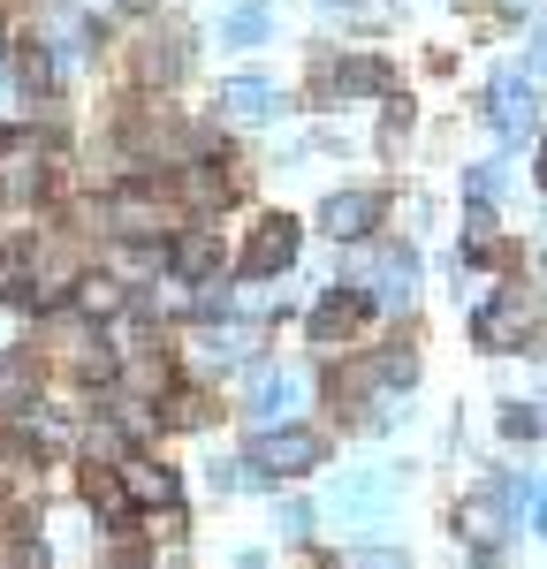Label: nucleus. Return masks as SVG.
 Masks as SVG:
<instances>
[{
    "label": "nucleus",
    "instance_id": "nucleus-17",
    "mask_svg": "<svg viewBox=\"0 0 547 569\" xmlns=\"http://www.w3.org/2000/svg\"><path fill=\"white\" fill-rule=\"evenodd\" d=\"M335 91H380V61H342Z\"/></svg>",
    "mask_w": 547,
    "mask_h": 569
},
{
    "label": "nucleus",
    "instance_id": "nucleus-26",
    "mask_svg": "<svg viewBox=\"0 0 547 569\" xmlns=\"http://www.w3.org/2000/svg\"><path fill=\"white\" fill-rule=\"evenodd\" d=\"M335 8H350V0H335Z\"/></svg>",
    "mask_w": 547,
    "mask_h": 569
},
{
    "label": "nucleus",
    "instance_id": "nucleus-4",
    "mask_svg": "<svg viewBox=\"0 0 547 569\" xmlns=\"http://www.w3.org/2000/svg\"><path fill=\"white\" fill-rule=\"evenodd\" d=\"M312 402V372H267L259 395H251V418H259V433H267V418H289V410H305Z\"/></svg>",
    "mask_w": 547,
    "mask_h": 569
},
{
    "label": "nucleus",
    "instance_id": "nucleus-5",
    "mask_svg": "<svg viewBox=\"0 0 547 569\" xmlns=\"http://www.w3.org/2000/svg\"><path fill=\"white\" fill-rule=\"evenodd\" d=\"M372 220H380V198H372V190H335V198L319 206V228L342 236V243H358Z\"/></svg>",
    "mask_w": 547,
    "mask_h": 569
},
{
    "label": "nucleus",
    "instance_id": "nucleus-16",
    "mask_svg": "<svg viewBox=\"0 0 547 569\" xmlns=\"http://www.w3.org/2000/svg\"><path fill=\"white\" fill-rule=\"evenodd\" d=\"M213 365H243V350H251V327H213Z\"/></svg>",
    "mask_w": 547,
    "mask_h": 569
},
{
    "label": "nucleus",
    "instance_id": "nucleus-7",
    "mask_svg": "<svg viewBox=\"0 0 547 569\" xmlns=\"http://www.w3.org/2000/svg\"><path fill=\"white\" fill-rule=\"evenodd\" d=\"M168 259H176L182 281H213V273H221V236H213V228H182Z\"/></svg>",
    "mask_w": 547,
    "mask_h": 569
},
{
    "label": "nucleus",
    "instance_id": "nucleus-11",
    "mask_svg": "<svg viewBox=\"0 0 547 569\" xmlns=\"http://www.w3.org/2000/svg\"><path fill=\"white\" fill-rule=\"evenodd\" d=\"M84 501L107 517V525H122V517H130V486H122V471H84Z\"/></svg>",
    "mask_w": 547,
    "mask_h": 569
},
{
    "label": "nucleus",
    "instance_id": "nucleus-3",
    "mask_svg": "<svg viewBox=\"0 0 547 569\" xmlns=\"http://www.w3.org/2000/svg\"><path fill=\"white\" fill-rule=\"evenodd\" d=\"M501 509H525V479H495L479 501H464V531H471V547H495Z\"/></svg>",
    "mask_w": 547,
    "mask_h": 569
},
{
    "label": "nucleus",
    "instance_id": "nucleus-6",
    "mask_svg": "<svg viewBox=\"0 0 547 569\" xmlns=\"http://www.w3.org/2000/svg\"><path fill=\"white\" fill-rule=\"evenodd\" d=\"M365 311H372V297H350V289H335V297L312 311V342H327V350H335V342H350Z\"/></svg>",
    "mask_w": 547,
    "mask_h": 569
},
{
    "label": "nucleus",
    "instance_id": "nucleus-2",
    "mask_svg": "<svg viewBox=\"0 0 547 569\" xmlns=\"http://www.w3.org/2000/svg\"><path fill=\"white\" fill-rule=\"evenodd\" d=\"M297 259V220H281V213H267L259 220V236L243 243V273L259 281V273H281V266Z\"/></svg>",
    "mask_w": 547,
    "mask_h": 569
},
{
    "label": "nucleus",
    "instance_id": "nucleus-25",
    "mask_svg": "<svg viewBox=\"0 0 547 569\" xmlns=\"http://www.w3.org/2000/svg\"><path fill=\"white\" fill-rule=\"evenodd\" d=\"M540 531H547V493H540Z\"/></svg>",
    "mask_w": 547,
    "mask_h": 569
},
{
    "label": "nucleus",
    "instance_id": "nucleus-9",
    "mask_svg": "<svg viewBox=\"0 0 547 569\" xmlns=\"http://www.w3.org/2000/svg\"><path fill=\"white\" fill-rule=\"evenodd\" d=\"M410 297H418V259H410V251H388V259H380V273H372V305L404 311Z\"/></svg>",
    "mask_w": 547,
    "mask_h": 569
},
{
    "label": "nucleus",
    "instance_id": "nucleus-12",
    "mask_svg": "<svg viewBox=\"0 0 547 569\" xmlns=\"http://www.w3.org/2000/svg\"><path fill=\"white\" fill-rule=\"evenodd\" d=\"M495 130H509V137L533 130V91L517 84V77H501V84H495Z\"/></svg>",
    "mask_w": 547,
    "mask_h": 569
},
{
    "label": "nucleus",
    "instance_id": "nucleus-21",
    "mask_svg": "<svg viewBox=\"0 0 547 569\" xmlns=\"http://www.w3.org/2000/svg\"><path fill=\"white\" fill-rule=\"evenodd\" d=\"M168 418L176 426H198V395H168Z\"/></svg>",
    "mask_w": 547,
    "mask_h": 569
},
{
    "label": "nucleus",
    "instance_id": "nucleus-13",
    "mask_svg": "<svg viewBox=\"0 0 547 569\" xmlns=\"http://www.w3.org/2000/svg\"><path fill=\"white\" fill-rule=\"evenodd\" d=\"M267 31H274L267 0H236V8H228V46H259Z\"/></svg>",
    "mask_w": 547,
    "mask_h": 569
},
{
    "label": "nucleus",
    "instance_id": "nucleus-8",
    "mask_svg": "<svg viewBox=\"0 0 547 569\" xmlns=\"http://www.w3.org/2000/svg\"><path fill=\"white\" fill-rule=\"evenodd\" d=\"M221 107H228V114H243V122H274V114H281V91H274L267 77H228Z\"/></svg>",
    "mask_w": 547,
    "mask_h": 569
},
{
    "label": "nucleus",
    "instance_id": "nucleus-24",
    "mask_svg": "<svg viewBox=\"0 0 547 569\" xmlns=\"http://www.w3.org/2000/svg\"><path fill=\"white\" fill-rule=\"evenodd\" d=\"M0 77H8V39H0Z\"/></svg>",
    "mask_w": 547,
    "mask_h": 569
},
{
    "label": "nucleus",
    "instance_id": "nucleus-15",
    "mask_svg": "<svg viewBox=\"0 0 547 569\" xmlns=\"http://www.w3.org/2000/svg\"><path fill=\"white\" fill-rule=\"evenodd\" d=\"M525 327H533V311H509V305L479 311V342H501V335H525Z\"/></svg>",
    "mask_w": 547,
    "mask_h": 569
},
{
    "label": "nucleus",
    "instance_id": "nucleus-14",
    "mask_svg": "<svg viewBox=\"0 0 547 569\" xmlns=\"http://www.w3.org/2000/svg\"><path fill=\"white\" fill-rule=\"evenodd\" d=\"M115 305H122V281H107V273L77 281V311H84V319H107Z\"/></svg>",
    "mask_w": 547,
    "mask_h": 569
},
{
    "label": "nucleus",
    "instance_id": "nucleus-1",
    "mask_svg": "<svg viewBox=\"0 0 547 569\" xmlns=\"http://www.w3.org/2000/svg\"><path fill=\"white\" fill-rule=\"evenodd\" d=\"M312 463H319V433H305V426H274L251 448V471H267V479H297Z\"/></svg>",
    "mask_w": 547,
    "mask_h": 569
},
{
    "label": "nucleus",
    "instance_id": "nucleus-10",
    "mask_svg": "<svg viewBox=\"0 0 547 569\" xmlns=\"http://www.w3.org/2000/svg\"><path fill=\"white\" fill-rule=\"evenodd\" d=\"M122 486L137 509H176V471H160V463H122Z\"/></svg>",
    "mask_w": 547,
    "mask_h": 569
},
{
    "label": "nucleus",
    "instance_id": "nucleus-18",
    "mask_svg": "<svg viewBox=\"0 0 547 569\" xmlns=\"http://www.w3.org/2000/svg\"><path fill=\"white\" fill-rule=\"evenodd\" d=\"M16 402H31V372L23 365H0V410H16Z\"/></svg>",
    "mask_w": 547,
    "mask_h": 569
},
{
    "label": "nucleus",
    "instance_id": "nucleus-20",
    "mask_svg": "<svg viewBox=\"0 0 547 569\" xmlns=\"http://www.w3.org/2000/svg\"><path fill=\"white\" fill-rule=\"evenodd\" d=\"M501 433H517V440L540 433V410H525V402H517V410H501Z\"/></svg>",
    "mask_w": 547,
    "mask_h": 569
},
{
    "label": "nucleus",
    "instance_id": "nucleus-22",
    "mask_svg": "<svg viewBox=\"0 0 547 569\" xmlns=\"http://www.w3.org/2000/svg\"><path fill=\"white\" fill-rule=\"evenodd\" d=\"M533 69H547V16H540V31H533Z\"/></svg>",
    "mask_w": 547,
    "mask_h": 569
},
{
    "label": "nucleus",
    "instance_id": "nucleus-19",
    "mask_svg": "<svg viewBox=\"0 0 547 569\" xmlns=\"http://www.w3.org/2000/svg\"><path fill=\"white\" fill-rule=\"evenodd\" d=\"M77 372H84L91 388H99V380H115V357H107V350H91V342H84V350H77Z\"/></svg>",
    "mask_w": 547,
    "mask_h": 569
},
{
    "label": "nucleus",
    "instance_id": "nucleus-23",
    "mask_svg": "<svg viewBox=\"0 0 547 569\" xmlns=\"http://www.w3.org/2000/svg\"><path fill=\"white\" fill-rule=\"evenodd\" d=\"M540 182H547V137H540Z\"/></svg>",
    "mask_w": 547,
    "mask_h": 569
}]
</instances>
